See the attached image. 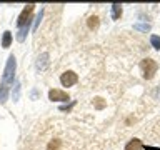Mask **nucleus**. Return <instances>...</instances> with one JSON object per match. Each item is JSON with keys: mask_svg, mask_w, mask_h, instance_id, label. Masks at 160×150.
<instances>
[{"mask_svg": "<svg viewBox=\"0 0 160 150\" xmlns=\"http://www.w3.org/2000/svg\"><path fill=\"white\" fill-rule=\"evenodd\" d=\"M15 67H17L15 57H13V55H10L8 60H7V67H5V72H3L2 87H0V103H5V102H7V97H8V85L13 82Z\"/></svg>", "mask_w": 160, "mask_h": 150, "instance_id": "obj_1", "label": "nucleus"}, {"mask_svg": "<svg viewBox=\"0 0 160 150\" xmlns=\"http://www.w3.org/2000/svg\"><path fill=\"white\" fill-rule=\"evenodd\" d=\"M140 68H142V72H143V78L150 80L155 75V72H157L158 65L152 58H143L142 62H140Z\"/></svg>", "mask_w": 160, "mask_h": 150, "instance_id": "obj_2", "label": "nucleus"}, {"mask_svg": "<svg viewBox=\"0 0 160 150\" xmlns=\"http://www.w3.org/2000/svg\"><path fill=\"white\" fill-rule=\"evenodd\" d=\"M33 7L35 5L33 3H30V5H27L23 10H22V13L18 15V20H17V25L20 28L22 27H25L27 23H30V20H32V12H33Z\"/></svg>", "mask_w": 160, "mask_h": 150, "instance_id": "obj_3", "label": "nucleus"}, {"mask_svg": "<svg viewBox=\"0 0 160 150\" xmlns=\"http://www.w3.org/2000/svg\"><path fill=\"white\" fill-rule=\"evenodd\" d=\"M77 82H78V77L75 72H72V70H67V72H63L60 75V83H62L63 87H72V85H75Z\"/></svg>", "mask_w": 160, "mask_h": 150, "instance_id": "obj_4", "label": "nucleus"}, {"mask_svg": "<svg viewBox=\"0 0 160 150\" xmlns=\"http://www.w3.org/2000/svg\"><path fill=\"white\" fill-rule=\"evenodd\" d=\"M48 98L52 100V102H68L70 97L67 92H63V90H58V88H52L48 92Z\"/></svg>", "mask_w": 160, "mask_h": 150, "instance_id": "obj_5", "label": "nucleus"}, {"mask_svg": "<svg viewBox=\"0 0 160 150\" xmlns=\"http://www.w3.org/2000/svg\"><path fill=\"white\" fill-rule=\"evenodd\" d=\"M142 148H143V145H142V142H140L138 138L130 140V142L125 145V150H142Z\"/></svg>", "mask_w": 160, "mask_h": 150, "instance_id": "obj_6", "label": "nucleus"}, {"mask_svg": "<svg viewBox=\"0 0 160 150\" xmlns=\"http://www.w3.org/2000/svg\"><path fill=\"white\" fill-rule=\"evenodd\" d=\"M120 17H122V5L113 3L112 5V18L113 20H118Z\"/></svg>", "mask_w": 160, "mask_h": 150, "instance_id": "obj_7", "label": "nucleus"}, {"mask_svg": "<svg viewBox=\"0 0 160 150\" xmlns=\"http://www.w3.org/2000/svg\"><path fill=\"white\" fill-rule=\"evenodd\" d=\"M87 23H88V28H90V30H97V28H98V23H100V22H98V17H97V15L88 17V22H87Z\"/></svg>", "mask_w": 160, "mask_h": 150, "instance_id": "obj_8", "label": "nucleus"}, {"mask_svg": "<svg viewBox=\"0 0 160 150\" xmlns=\"http://www.w3.org/2000/svg\"><path fill=\"white\" fill-rule=\"evenodd\" d=\"M28 25H30V23H27L25 27H22V28L18 30V33H17V40H18V42H23L25 37H27V33H28Z\"/></svg>", "mask_w": 160, "mask_h": 150, "instance_id": "obj_9", "label": "nucleus"}, {"mask_svg": "<svg viewBox=\"0 0 160 150\" xmlns=\"http://www.w3.org/2000/svg\"><path fill=\"white\" fill-rule=\"evenodd\" d=\"M10 43H12V33L10 32H3V38H2V47L8 48Z\"/></svg>", "mask_w": 160, "mask_h": 150, "instance_id": "obj_10", "label": "nucleus"}, {"mask_svg": "<svg viewBox=\"0 0 160 150\" xmlns=\"http://www.w3.org/2000/svg\"><path fill=\"white\" fill-rule=\"evenodd\" d=\"M47 58H48V53H42L38 57V62H37V68L38 70H43L45 65H47Z\"/></svg>", "mask_w": 160, "mask_h": 150, "instance_id": "obj_11", "label": "nucleus"}, {"mask_svg": "<svg viewBox=\"0 0 160 150\" xmlns=\"http://www.w3.org/2000/svg\"><path fill=\"white\" fill-rule=\"evenodd\" d=\"M150 43H152V47L155 50H160V37L158 35H152L150 37Z\"/></svg>", "mask_w": 160, "mask_h": 150, "instance_id": "obj_12", "label": "nucleus"}, {"mask_svg": "<svg viewBox=\"0 0 160 150\" xmlns=\"http://www.w3.org/2000/svg\"><path fill=\"white\" fill-rule=\"evenodd\" d=\"M60 140L58 138H55V140H52V142L48 143V147H47V150H60Z\"/></svg>", "mask_w": 160, "mask_h": 150, "instance_id": "obj_13", "label": "nucleus"}, {"mask_svg": "<svg viewBox=\"0 0 160 150\" xmlns=\"http://www.w3.org/2000/svg\"><path fill=\"white\" fill-rule=\"evenodd\" d=\"M93 105H95V108L102 110V108L105 107V102H103V98H100V97H97V98H93Z\"/></svg>", "mask_w": 160, "mask_h": 150, "instance_id": "obj_14", "label": "nucleus"}, {"mask_svg": "<svg viewBox=\"0 0 160 150\" xmlns=\"http://www.w3.org/2000/svg\"><path fill=\"white\" fill-rule=\"evenodd\" d=\"M135 28H137V30H143V32H148V30H150V23H137V25H135Z\"/></svg>", "mask_w": 160, "mask_h": 150, "instance_id": "obj_15", "label": "nucleus"}, {"mask_svg": "<svg viewBox=\"0 0 160 150\" xmlns=\"http://www.w3.org/2000/svg\"><path fill=\"white\" fill-rule=\"evenodd\" d=\"M18 92H20V85H18V83H15V92H13V100H17V98H18Z\"/></svg>", "mask_w": 160, "mask_h": 150, "instance_id": "obj_16", "label": "nucleus"}, {"mask_svg": "<svg viewBox=\"0 0 160 150\" xmlns=\"http://www.w3.org/2000/svg\"><path fill=\"white\" fill-rule=\"evenodd\" d=\"M143 148H145V150H160V148H157V147H150V145H145Z\"/></svg>", "mask_w": 160, "mask_h": 150, "instance_id": "obj_17", "label": "nucleus"}]
</instances>
